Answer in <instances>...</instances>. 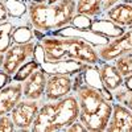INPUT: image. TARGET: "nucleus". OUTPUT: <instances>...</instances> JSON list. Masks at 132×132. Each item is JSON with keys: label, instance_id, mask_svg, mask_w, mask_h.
<instances>
[{"label": "nucleus", "instance_id": "19", "mask_svg": "<svg viewBox=\"0 0 132 132\" xmlns=\"http://www.w3.org/2000/svg\"><path fill=\"white\" fill-rule=\"evenodd\" d=\"M82 74H83V81H85V85L90 86V87H94V89L99 90L104 93L106 95L110 96V99L112 101V96L111 94H108L106 91V89L102 85V81H101V75H99V63L96 65H87L86 68L82 70Z\"/></svg>", "mask_w": 132, "mask_h": 132}, {"label": "nucleus", "instance_id": "10", "mask_svg": "<svg viewBox=\"0 0 132 132\" xmlns=\"http://www.w3.org/2000/svg\"><path fill=\"white\" fill-rule=\"evenodd\" d=\"M48 74L41 68L37 69L33 74L23 82V98L30 99V101H40L42 102L44 93H45Z\"/></svg>", "mask_w": 132, "mask_h": 132}, {"label": "nucleus", "instance_id": "24", "mask_svg": "<svg viewBox=\"0 0 132 132\" xmlns=\"http://www.w3.org/2000/svg\"><path fill=\"white\" fill-rule=\"evenodd\" d=\"M112 99H114V102H119V103L127 106L132 111V91L127 90L124 86L112 93Z\"/></svg>", "mask_w": 132, "mask_h": 132}, {"label": "nucleus", "instance_id": "14", "mask_svg": "<svg viewBox=\"0 0 132 132\" xmlns=\"http://www.w3.org/2000/svg\"><path fill=\"white\" fill-rule=\"evenodd\" d=\"M89 63L77 60H58V61H44L41 63V69L48 75L52 74H65V75H74L82 71Z\"/></svg>", "mask_w": 132, "mask_h": 132}, {"label": "nucleus", "instance_id": "31", "mask_svg": "<svg viewBox=\"0 0 132 132\" xmlns=\"http://www.w3.org/2000/svg\"><path fill=\"white\" fill-rule=\"evenodd\" d=\"M27 4H32V3H46V0H24Z\"/></svg>", "mask_w": 132, "mask_h": 132}, {"label": "nucleus", "instance_id": "11", "mask_svg": "<svg viewBox=\"0 0 132 132\" xmlns=\"http://www.w3.org/2000/svg\"><path fill=\"white\" fill-rule=\"evenodd\" d=\"M23 99V82L12 81L0 89V116L11 114L13 107Z\"/></svg>", "mask_w": 132, "mask_h": 132}, {"label": "nucleus", "instance_id": "29", "mask_svg": "<svg viewBox=\"0 0 132 132\" xmlns=\"http://www.w3.org/2000/svg\"><path fill=\"white\" fill-rule=\"evenodd\" d=\"M8 19H9V13H8L5 2H4V0H0V23L7 21Z\"/></svg>", "mask_w": 132, "mask_h": 132}, {"label": "nucleus", "instance_id": "13", "mask_svg": "<svg viewBox=\"0 0 132 132\" xmlns=\"http://www.w3.org/2000/svg\"><path fill=\"white\" fill-rule=\"evenodd\" d=\"M99 75H101L103 87L108 94H111V96L114 91L124 86V78L116 69L114 62H106V61L99 62Z\"/></svg>", "mask_w": 132, "mask_h": 132}, {"label": "nucleus", "instance_id": "8", "mask_svg": "<svg viewBox=\"0 0 132 132\" xmlns=\"http://www.w3.org/2000/svg\"><path fill=\"white\" fill-rule=\"evenodd\" d=\"M98 54L102 61L112 62L120 54L132 52V28L127 29L120 37L111 40L107 45L98 48Z\"/></svg>", "mask_w": 132, "mask_h": 132}, {"label": "nucleus", "instance_id": "22", "mask_svg": "<svg viewBox=\"0 0 132 132\" xmlns=\"http://www.w3.org/2000/svg\"><path fill=\"white\" fill-rule=\"evenodd\" d=\"M40 68H41V65L35 58H32V60L27 61L25 63H23L20 66V68L17 69V71L12 75V79L13 81H19V82H24L30 74H33Z\"/></svg>", "mask_w": 132, "mask_h": 132}, {"label": "nucleus", "instance_id": "12", "mask_svg": "<svg viewBox=\"0 0 132 132\" xmlns=\"http://www.w3.org/2000/svg\"><path fill=\"white\" fill-rule=\"evenodd\" d=\"M50 35V33H49ZM52 35H57V36H70V37H79L85 41H87L89 44H91L93 46H95L96 49L101 48V46H104L107 44L111 41L108 37L106 36H102L99 33L91 30V29H78L73 25H66L56 32H53Z\"/></svg>", "mask_w": 132, "mask_h": 132}, {"label": "nucleus", "instance_id": "16", "mask_svg": "<svg viewBox=\"0 0 132 132\" xmlns=\"http://www.w3.org/2000/svg\"><path fill=\"white\" fill-rule=\"evenodd\" d=\"M119 2L120 0H77V13L95 19L103 16L104 12Z\"/></svg>", "mask_w": 132, "mask_h": 132}, {"label": "nucleus", "instance_id": "26", "mask_svg": "<svg viewBox=\"0 0 132 132\" xmlns=\"http://www.w3.org/2000/svg\"><path fill=\"white\" fill-rule=\"evenodd\" d=\"M13 131H16V126L12 118H11V114L0 116V132H13Z\"/></svg>", "mask_w": 132, "mask_h": 132}, {"label": "nucleus", "instance_id": "6", "mask_svg": "<svg viewBox=\"0 0 132 132\" xmlns=\"http://www.w3.org/2000/svg\"><path fill=\"white\" fill-rule=\"evenodd\" d=\"M40 101H30V99H21L11 111V118L16 126V131H30L37 112L40 110Z\"/></svg>", "mask_w": 132, "mask_h": 132}, {"label": "nucleus", "instance_id": "3", "mask_svg": "<svg viewBox=\"0 0 132 132\" xmlns=\"http://www.w3.org/2000/svg\"><path fill=\"white\" fill-rule=\"evenodd\" d=\"M79 118V106L75 93L58 101L41 102L35 119L32 132H56L63 131Z\"/></svg>", "mask_w": 132, "mask_h": 132}, {"label": "nucleus", "instance_id": "30", "mask_svg": "<svg viewBox=\"0 0 132 132\" xmlns=\"http://www.w3.org/2000/svg\"><path fill=\"white\" fill-rule=\"evenodd\" d=\"M124 87H126L127 90L132 91V74L124 77Z\"/></svg>", "mask_w": 132, "mask_h": 132}, {"label": "nucleus", "instance_id": "28", "mask_svg": "<svg viewBox=\"0 0 132 132\" xmlns=\"http://www.w3.org/2000/svg\"><path fill=\"white\" fill-rule=\"evenodd\" d=\"M12 75L7 74L3 69H0V89H3L5 85H8L9 82H12Z\"/></svg>", "mask_w": 132, "mask_h": 132}, {"label": "nucleus", "instance_id": "21", "mask_svg": "<svg viewBox=\"0 0 132 132\" xmlns=\"http://www.w3.org/2000/svg\"><path fill=\"white\" fill-rule=\"evenodd\" d=\"M9 17L12 19H28V4L24 0H4Z\"/></svg>", "mask_w": 132, "mask_h": 132}, {"label": "nucleus", "instance_id": "18", "mask_svg": "<svg viewBox=\"0 0 132 132\" xmlns=\"http://www.w3.org/2000/svg\"><path fill=\"white\" fill-rule=\"evenodd\" d=\"M27 19H12L9 17L7 21H3V23H0V52L5 53L7 49L12 45V33L15 30V28L21 23V21H24Z\"/></svg>", "mask_w": 132, "mask_h": 132}, {"label": "nucleus", "instance_id": "20", "mask_svg": "<svg viewBox=\"0 0 132 132\" xmlns=\"http://www.w3.org/2000/svg\"><path fill=\"white\" fill-rule=\"evenodd\" d=\"M33 40H37L36 30L30 25L29 20H24L15 28L12 33V42L13 44H27Z\"/></svg>", "mask_w": 132, "mask_h": 132}, {"label": "nucleus", "instance_id": "25", "mask_svg": "<svg viewBox=\"0 0 132 132\" xmlns=\"http://www.w3.org/2000/svg\"><path fill=\"white\" fill-rule=\"evenodd\" d=\"M93 17H89L86 15H81V13H75V16L73 17L71 24L73 27L78 28V29H91V24H93Z\"/></svg>", "mask_w": 132, "mask_h": 132}, {"label": "nucleus", "instance_id": "7", "mask_svg": "<svg viewBox=\"0 0 132 132\" xmlns=\"http://www.w3.org/2000/svg\"><path fill=\"white\" fill-rule=\"evenodd\" d=\"M73 93V78L71 75L65 74H52L48 75L45 93L42 102L58 101Z\"/></svg>", "mask_w": 132, "mask_h": 132}, {"label": "nucleus", "instance_id": "2", "mask_svg": "<svg viewBox=\"0 0 132 132\" xmlns=\"http://www.w3.org/2000/svg\"><path fill=\"white\" fill-rule=\"evenodd\" d=\"M38 42L44 48L46 61L58 60H77L89 65H96L102 60L95 46L79 37L44 35L38 38Z\"/></svg>", "mask_w": 132, "mask_h": 132}, {"label": "nucleus", "instance_id": "17", "mask_svg": "<svg viewBox=\"0 0 132 132\" xmlns=\"http://www.w3.org/2000/svg\"><path fill=\"white\" fill-rule=\"evenodd\" d=\"M91 30L99 33V35H102V36L108 37L110 40L118 38V37H120L126 32L124 28L116 25L115 23H112L111 20H108L104 16H99V17H95L93 20Z\"/></svg>", "mask_w": 132, "mask_h": 132}, {"label": "nucleus", "instance_id": "33", "mask_svg": "<svg viewBox=\"0 0 132 132\" xmlns=\"http://www.w3.org/2000/svg\"><path fill=\"white\" fill-rule=\"evenodd\" d=\"M56 2H58V0H46L48 4H53V3H56Z\"/></svg>", "mask_w": 132, "mask_h": 132}, {"label": "nucleus", "instance_id": "32", "mask_svg": "<svg viewBox=\"0 0 132 132\" xmlns=\"http://www.w3.org/2000/svg\"><path fill=\"white\" fill-rule=\"evenodd\" d=\"M3 62H4V53L0 52V69L3 68Z\"/></svg>", "mask_w": 132, "mask_h": 132}, {"label": "nucleus", "instance_id": "4", "mask_svg": "<svg viewBox=\"0 0 132 132\" xmlns=\"http://www.w3.org/2000/svg\"><path fill=\"white\" fill-rule=\"evenodd\" d=\"M79 106V120L90 132H103L112 112V102L108 95L87 85L75 91Z\"/></svg>", "mask_w": 132, "mask_h": 132}, {"label": "nucleus", "instance_id": "15", "mask_svg": "<svg viewBox=\"0 0 132 132\" xmlns=\"http://www.w3.org/2000/svg\"><path fill=\"white\" fill-rule=\"evenodd\" d=\"M103 16L127 30L132 28V3L120 0L119 3L110 8L107 12H104Z\"/></svg>", "mask_w": 132, "mask_h": 132}, {"label": "nucleus", "instance_id": "1", "mask_svg": "<svg viewBox=\"0 0 132 132\" xmlns=\"http://www.w3.org/2000/svg\"><path fill=\"white\" fill-rule=\"evenodd\" d=\"M77 13V0H58L48 3L28 4V20L36 30L37 40L44 35L70 25Z\"/></svg>", "mask_w": 132, "mask_h": 132}, {"label": "nucleus", "instance_id": "9", "mask_svg": "<svg viewBox=\"0 0 132 132\" xmlns=\"http://www.w3.org/2000/svg\"><path fill=\"white\" fill-rule=\"evenodd\" d=\"M107 132H132V111L119 102H112V112L106 128Z\"/></svg>", "mask_w": 132, "mask_h": 132}, {"label": "nucleus", "instance_id": "23", "mask_svg": "<svg viewBox=\"0 0 132 132\" xmlns=\"http://www.w3.org/2000/svg\"><path fill=\"white\" fill-rule=\"evenodd\" d=\"M114 65L116 66V69L119 73L123 75V78L129 74H132V52H127L120 54L119 57H116L114 61Z\"/></svg>", "mask_w": 132, "mask_h": 132}, {"label": "nucleus", "instance_id": "27", "mask_svg": "<svg viewBox=\"0 0 132 132\" xmlns=\"http://www.w3.org/2000/svg\"><path fill=\"white\" fill-rule=\"evenodd\" d=\"M63 131L65 132H87V128L82 124V122L79 119H77L75 122H73L70 126H68Z\"/></svg>", "mask_w": 132, "mask_h": 132}, {"label": "nucleus", "instance_id": "5", "mask_svg": "<svg viewBox=\"0 0 132 132\" xmlns=\"http://www.w3.org/2000/svg\"><path fill=\"white\" fill-rule=\"evenodd\" d=\"M37 42L38 40H33L27 44H12L4 53V62L2 69L7 74L13 75L21 65L33 58Z\"/></svg>", "mask_w": 132, "mask_h": 132}]
</instances>
